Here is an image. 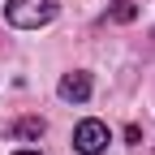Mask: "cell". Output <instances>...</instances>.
Segmentation results:
<instances>
[{
	"instance_id": "277c9868",
	"label": "cell",
	"mask_w": 155,
	"mask_h": 155,
	"mask_svg": "<svg viewBox=\"0 0 155 155\" xmlns=\"http://www.w3.org/2000/svg\"><path fill=\"white\" fill-rule=\"evenodd\" d=\"M9 134L13 138H39V134H43V121H39V116H26V121H17Z\"/></svg>"
},
{
	"instance_id": "3957f363",
	"label": "cell",
	"mask_w": 155,
	"mask_h": 155,
	"mask_svg": "<svg viewBox=\"0 0 155 155\" xmlns=\"http://www.w3.org/2000/svg\"><path fill=\"white\" fill-rule=\"evenodd\" d=\"M61 99L65 104H86L91 99V73H82V69H73V73H65L61 78Z\"/></svg>"
},
{
	"instance_id": "6da1fadb",
	"label": "cell",
	"mask_w": 155,
	"mask_h": 155,
	"mask_svg": "<svg viewBox=\"0 0 155 155\" xmlns=\"http://www.w3.org/2000/svg\"><path fill=\"white\" fill-rule=\"evenodd\" d=\"M56 17V0H9L5 5V22L17 30H39Z\"/></svg>"
},
{
	"instance_id": "8992f818",
	"label": "cell",
	"mask_w": 155,
	"mask_h": 155,
	"mask_svg": "<svg viewBox=\"0 0 155 155\" xmlns=\"http://www.w3.org/2000/svg\"><path fill=\"white\" fill-rule=\"evenodd\" d=\"M13 155H39V151H13Z\"/></svg>"
},
{
	"instance_id": "7a4b0ae2",
	"label": "cell",
	"mask_w": 155,
	"mask_h": 155,
	"mask_svg": "<svg viewBox=\"0 0 155 155\" xmlns=\"http://www.w3.org/2000/svg\"><path fill=\"white\" fill-rule=\"evenodd\" d=\"M108 142H112V134H108V125L104 121H78V129H73V151L78 155H99V151H108Z\"/></svg>"
},
{
	"instance_id": "5b68a950",
	"label": "cell",
	"mask_w": 155,
	"mask_h": 155,
	"mask_svg": "<svg viewBox=\"0 0 155 155\" xmlns=\"http://www.w3.org/2000/svg\"><path fill=\"white\" fill-rule=\"evenodd\" d=\"M108 17H112V22H134V17H138V9H134V0H112Z\"/></svg>"
}]
</instances>
